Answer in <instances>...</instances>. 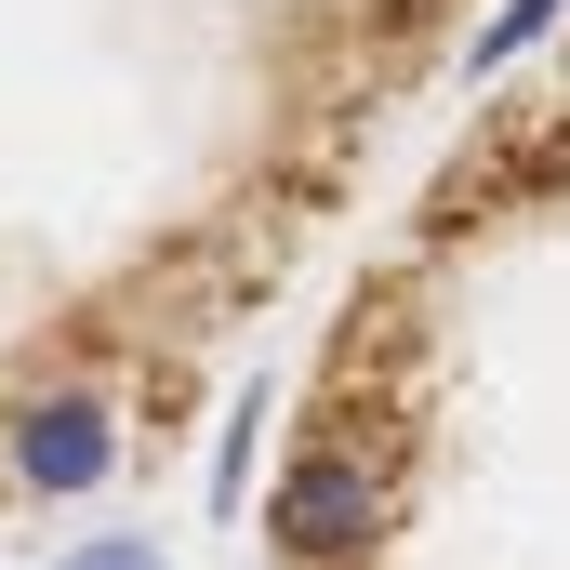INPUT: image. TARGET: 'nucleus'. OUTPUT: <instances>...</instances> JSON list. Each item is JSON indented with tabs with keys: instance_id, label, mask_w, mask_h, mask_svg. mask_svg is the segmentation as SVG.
<instances>
[{
	"instance_id": "nucleus-1",
	"label": "nucleus",
	"mask_w": 570,
	"mask_h": 570,
	"mask_svg": "<svg viewBox=\"0 0 570 570\" xmlns=\"http://www.w3.org/2000/svg\"><path fill=\"white\" fill-rule=\"evenodd\" d=\"M478 27L491 0H0V531L199 451Z\"/></svg>"
},
{
	"instance_id": "nucleus-2",
	"label": "nucleus",
	"mask_w": 570,
	"mask_h": 570,
	"mask_svg": "<svg viewBox=\"0 0 570 570\" xmlns=\"http://www.w3.org/2000/svg\"><path fill=\"white\" fill-rule=\"evenodd\" d=\"M253 570H570V13L345 253L279 385Z\"/></svg>"
}]
</instances>
